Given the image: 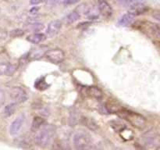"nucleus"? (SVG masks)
<instances>
[{"label":"nucleus","instance_id":"b1692460","mask_svg":"<svg viewBox=\"0 0 160 150\" xmlns=\"http://www.w3.org/2000/svg\"><path fill=\"white\" fill-rule=\"evenodd\" d=\"M5 93L4 92H3L2 89L0 88V106H2L3 105V103H4L5 102Z\"/></svg>","mask_w":160,"mask_h":150},{"label":"nucleus","instance_id":"1a4fd4ad","mask_svg":"<svg viewBox=\"0 0 160 150\" xmlns=\"http://www.w3.org/2000/svg\"><path fill=\"white\" fill-rule=\"evenodd\" d=\"M98 8L100 14L103 17H105V18H109V17H112L113 10H112V8L111 6V5L108 2L105 1V0L100 1L99 3H98Z\"/></svg>","mask_w":160,"mask_h":150},{"label":"nucleus","instance_id":"6e6552de","mask_svg":"<svg viewBox=\"0 0 160 150\" xmlns=\"http://www.w3.org/2000/svg\"><path fill=\"white\" fill-rule=\"evenodd\" d=\"M24 120L25 116L23 114L19 115L10 124V127H9V134L12 136L18 134L20 130H21L22 127H23V123H24Z\"/></svg>","mask_w":160,"mask_h":150},{"label":"nucleus","instance_id":"cd10ccee","mask_svg":"<svg viewBox=\"0 0 160 150\" xmlns=\"http://www.w3.org/2000/svg\"><path fill=\"white\" fill-rule=\"evenodd\" d=\"M52 150H62V148L59 144H55L52 147Z\"/></svg>","mask_w":160,"mask_h":150},{"label":"nucleus","instance_id":"f8f14e48","mask_svg":"<svg viewBox=\"0 0 160 150\" xmlns=\"http://www.w3.org/2000/svg\"><path fill=\"white\" fill-rule=\"evenodd\" d=\"M48 50V47L47 46H40L38 48H34V50L30 52L29 58L31 59H39L45 56V53Z\"/></svg>","mask_w":160,"mask_h":150},{"label":"nucleus","instance_id":"2eb2a0df","mask_svg":"<svg viewBox=\"0 0 160 150\" xmlns=\"http://www.w3.org/2000/svg\"><path fill=\"white\" fill-rule=\"evenodd\" d=\"M143 139L145 145H148V146H153L157 142L158 136L155 131L153 132V131H149L148 132L145 133L143 137Z\"/></svg>","mask_w":160,"mask_h":150},{"label":"nucleus","instance_id":"a878e982","mask_svg":"<svg viewBox=\"0 0 160 150\" xmlns=\"http://www.w3.org/2000/svg\"><path fill=\"white\" fill-rule=\"evenodd\" d=\"M80 0H65L64 1V4L67 5H72V4H75V3L78 2Z\"/></svg>","mask_w":160,"mask_h":150},{"label":"nucleus","instance_id":"6ab92c4d","mask_svg":"<svg viewBox=\"0 0 160 150\" xmlns=\"http://www.w3.org/2000/svg\"><path fill=\"white\" fill-rule=\"evenodd\" d=\"M29 23L28 24V29L31 31H34V33H36L37 31H40L42 28H44V24L42 23H39V22L35 21L34 20H29Z\"/></svg>","mask_w":160,"mask_h":150},{"label":"nucleus","instance_id":"bb28decb","mask_svg":"<svg viewBox=\"0 0 160 150\" xmlns=\"http://www.w3.org/2000/svg\"><path fill=\"white\" fill-rule=\"evenodd\" d=\"M38 8L35 6V7H33L32 9L30 10V12H31V14H33V15H35V14H37L38 12Z\"/></svg>","mask_w":160,"mask_h":150},{"label":"nucleus","instance_id":"f03ea898","mask_svg":"<svg viewBox=\"0 0 160 150\" xmlns=\"http://www.w3.org/2000/svg\"><path fill=\"white\" fill-rule=\"evenodd\" d=\"M117 113L120 117L129 122L132 126L135 127L138 129H142L146 125V120H145V117L136 112H133V111L120 107L117 112Z\"/></svg>","mask_w":160,"mask_h":150},{"label":"nucleus","instance_id":"f3484780","mask_svg":"<svg viewBox=\"0 0 160 150\" xmlns=\"http://www.w3.org/2000/svg\"><path fill=\"white\" fill-rule=\"evenodd\" d=\"M81 18V14L78 12L77 10L72 11L71 12L68 14L67 17L64 18V22L67 24H72V23H75L76 21L79 20Z\"/></svg>","mask_w":160,"mask_h":150},{"label":"nucleus","instance_id":"7ed1b4c3","mask_svg":"<svg viewBox=\"0 0 160 150\" xmlns=\"http://www.w3.org/2000/svg\"><path fill=\"white\" fill-rule=\"evenodd\" d=\"M74 150H90L92 147L90 136L84 131H78L73 136Z\"/></svg>","mask_w":160,"mask_h":150},{"label":"nucleus","instance_id":"f257e3e1","mask_svg":"<svg viewBox=\"0 0 160 150\" xmlns=\"http://www.w3.org/2000/svg\"><path fill=\"white\" fill-rule=\"evenodd\" d=\"M55 128L51 124H44L34 135V142L40 148H46L52 143L54 138Z\"/></svg>","mask_w":160,"mask_h":150},{"label":"nucleus","instance_id":"ddd939ff","mask_svg":"<svg viewBox=\"0 0 160 150\" xmlns=\"http://www.w3.org/2000/svg\"><path fill=\"white\" fill-rule=\"evenodd\" d=\"M86 93L91 98H95L97 100L101 99L103 97V92L99 88L95 86H90L86 88Z\"/></svg>","mask_w":160,"mask_h":150},{"label":"nucleus","instance_id":"5701e85b","mask_svg":"<svg viewBox=\"0 0 160 150\" xmlns=\"http://www.w3.org/2000/svg\"><path fill=\"white\" fill-rule=\"evenodd\" d=\"M23 34H24V31L22 29H15L10 31V37H12V38L21 37Z\"/></svg>","mask_w":160,"mask_h":150},{"label":"nucleus","instance_id":"aec40b11","mask_svg":"<svg viewBox=\"0 0 160 150\" xmlns=\"http://www.w3.org/2000/svg\"><path fill=\"white\" fill-rule=\"evenodd\" d=\"M17 104H16L15 102H12L6 105L4 108V110H3L4 115L6 117H10V116H12L15 112L16 109H17Z\"/></svg>","mask_w":160,"mask_h":150},{"label":"nucleus","instance_id":"9d476101","mask_svg":"<svg viewBox=\"0 0 160 150\" xmlns=\"http://www.w3.org/2000/svg\"><path fill=\"white\" fill-rule=\"evenodd\" d=\"M16 71V67L8 62H0V77L11 76Z\"/></svg>","mask_w":160,"mask_h":150},{"label":"nucleus","instance_id":"4be33fe9","mask_svg":"<svg viewBox=\"0 0 160 150\" xmlns=\"http://www.w3.org/2000/svg\"><path fill=\"white\" fill-rule=\"evenodd\" d=\"M84 122H85L86 126L88 128H90L91 130H96L97 129V123L94 121L92 119H84Z\"/></svg>","mask_w":160,"mask_h":150},{"label":"nucleus","instance_id":"20e7f679","mask_svg":"<svg viewBox=\"0 0 160 150\" xmlns=\"http://www.w3.org/2000/svg\"><path fill=\"white\" fill-rule=\"evenodd\" d=\"M137 28L147 35L158 38L159 37V27L150 21H138L136 23Z\"/></svg>","mask_w":160,"mask_h":150},{"label":"nucleus","instance_id":"a211bd4d","mask_svg":"<svg viewBox=\"0 0 160 150\" xmlns=\"http://www.w3.org/2000/svg\"><path fill=\"white\" fill-rule=\"evenodd\" d=\"M45 123V120L43 117H40V116H37L34 118L32 121V124H31V131L36 132L41 127L43 126Z\"/></svg>","mask_w":160,"mask_h":150},{"label":"nucleus","instance_id":"dca6fc26","mask_svg":"<svg viewBox=\"0 0 160 150\" xmlns=\"http://www.w3.org/2000/svg\"><path fill=\"white\" fill-rule=\"evenodd\" d=\"M46 36L43 33H33V34H29V35L27 37V41H28L29 42L33 44H39L41 42H44V41L46 39Z\"/></svg>","mask_w":160,"mask_h":150},{"label":"nucleus","instance_id":"393cba45","mask_svg":"<svg viewBox=\"0 0 160 150\" xmlns=\"http://www.w3.org/2000/svg\"><path fill=\"white\" fill-rule=\"evenodd\" d=\"M45 0H30V3L31 5H34V6H36V5L41 4V3L44 2Z\"/></svg>","mask_w":160,"mask_h":150},{"label":"nucleus","instance_id":"0eeeda50","mask_svg":"<svg viewBox=\"0 0 160 150\" xmlns=\"http://www.w3.org/2000/svg\"><path fill=\"white\" fill-rule=\"evenodd\" d=\"M61 28H62V22L60 20H52L47 26L45 30V36L48 38L54 37L60 31Z\"/></svg>","mask_w":160,"mask_h":150},{"label":"nucleus","instance_id":"423d86ee","mask_svg":"<svg viewBox=\"0 0 160 150\" xmlns=\"http://www.w3.org/2000/svg\"><path fill=\"white\" fill-rule=\"evenodd\" d=\"M45 56L50 62L53 64H59L63 62L65 59V53L59 48L48 50Z\"/></svg>","mask_w":160,"mask_h":150},{"label":"nucleus","instance_id":"4468645a","mask_svg":"<svg viewBox=\"0 0 160 150\" xmlns=\"http://www.w3.org/2000/svg\"><path fill=\"white\" fill-rule=\"evenodd\" d=\"M136 16L133 12H129L128 13H125L120 17L118 21V25L120 27H126L128 25L131 24L134 20Z\"/></svg>","mask_w":160,"mask_h":150},{"label":"nucleus","instance_id":"412c9836","mask_svg":"<svg viewBox=\"0 0 160 150\" xmlns=\"http://www.w3.org/2000/svg\"><path fill=\"white\" fill-rule=\"evenodd\" d=\"M79 118L80 117L77 111L73 110V112H70V117H69V123L70 126H75L79 122Z\"/></svg>","mask_w":160,"mask_h":150},{"label":"nucleus","instance_id":"39448f33","mask_svg":"<svg viewBox=\"0 0 160 150\" xmlns=\"http://www.w3.org/2000/svg\"><path fill=\"white\" fill-rule=\"evenodd\" d=\"M9 95H10V98H12V102H15L17 105L24 102L28 99V95H27L26 91L18 86H15L11 88Z\"/></svg>","mask_w":160,"mask_h":150},{"label":"nucleus","instance_id":"9b49d317","mask_svg":"<svg viewBox=\"0 0 160 150\" xmlns=\"http://www.w3.org/2000/svg\"><path fill=\"white\" fill-rule=\"evenodd\" d=\"M117 2L123 7L129 8L131 11L145 5V0H117Z\"/></svg>","mask_w":160,"mask_h":150}]
</instances>
